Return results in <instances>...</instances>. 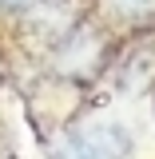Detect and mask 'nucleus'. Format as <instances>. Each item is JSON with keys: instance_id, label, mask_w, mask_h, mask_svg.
Instances as JSON below:
<instances>
[{"instance_id": "f03ea898", "label": "nucleus", "mask_w": 155, "mask_h": 159, "mask_svg": "<svg viewBox=\"0 0 155 159\" xmlns=\"http://www.w3.org/2000/svg\"><path fill=\"white\" fill-rule=\"evenodd\" d=\"M64 48H60V72L68 76H92L103 68V44L92 28H76V32H64Z\"/></svg>"}, {"instance_id": "7ed1b4c3", "label": "nucleus", "mask_w": 155, "mask_h": 159, "mask_svg": "<svg viewBox=\"0 0 155 159\" xmlns=\"http://www.w3.org/2000/svg\"><path fill=\"white\" fill-rule=\"evenodd\" d=\"M112 4H116L119 16H127V20H139L147 12H155V0H112Z\"/></svg>"}, {"instance_id": "f257e3e1", "label": "nucleus", "mask_w": 155, "mask_h": 159, "mask_svg": "<svg viewBox=\"0 0 155 159\" xmlns=\"http://www.w3.org/2000/svg\"><path fill=\"white\" fill-rule=\"evenodd\" d=\"M127 155H131V135L119 123L64 131L56 143V159H127Z\"/></svg>"}, {"instance_id": "20e7f679", "label": "nucleus", "mask_w": 155, "mask_h": 159, "mask_svg": "<svg viewBox=\"0 0 155 159\" xmlns=\"http://www.w3.org/2000/svg\"><path fill=\"white\" fill-rule=\"evenodd\" d=\"M4 8H20V4H28V0H0Z\"/></svg>"}]
</instances>
